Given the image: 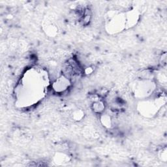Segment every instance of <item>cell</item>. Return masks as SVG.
<instances>
[{"label":"cell","instance_id":"9c48e42d","mask_svg":"<svg viewBox=\"0 0 167 167\" xmlns=\"http://www.w3.org/2000/svg\"><path fill=\"white\" fill-rule=\"evenodd\" d=\"M93 72V69H91V67H88L86 70H85V73L88 74H91Z\"/></svg>","mask_w":167,"mask_h":167},{"label":"cell","instance_id":"52a82bcc","mask_svg":"<svg viewBox=\"0 0 167 167\" xmlns=\"http://www.w3.org/2000/svg\"><path fill=\"white\" fill-rule=\"evenodd\" d=\"M101 123H103L104 126L106 127H110L112 125V121H111L110 117L108 115H104L101 118Z\"/></svg>","mask_w":167,"mask_h":167},{"label":"cell","instance_id":"5b68a950","mask_svg":"<svg viewBox=\"0 0 167 167\" xmlns=\"http://www.w3.org/2000/svg\"><path fill=\"white\" fill-rule=\"evenodd\" d=\"M104 109V104L101 101H97L93 104V109L97 113H101V112H103Z\"/></svg>","mask_w":167,"mask_h":167},{"label":"cell","instance_id":"277c9868","mask_svg":"<svg viewBox=\"0 0 167 167\" xmlns=\"http://www.w3.org/2000/svg\"><path fill=\"white\" fill-rule=\"evenodd\" d=\"M125 14L126 21L125 28H132L135 24H136L139 19V15L138 12L135 11V10H132V11L127 12Z\"/></svg>","mask_w":167,"mask_h":167},{"label":"cell","instance_id":"7a4b0ae2","mask_svg":"<svg viewBox=\"0 0 167 167\" xmlns=\"http://www.w3.org/2000/svg\"><path fill=\"white\" fill-rule=\"evenodd\" d=\"M155 84L152 81L141 80L136 84L135 87V96L140 98H144L150 96L154 90Z\"/></svg>","mask_w":167,"mask_h":167},{"label":"cell","instance_id":"ba28073f","mask_svg":"<svg viewBox=\"0 0 167 167\" xmlns=\"http://www.w3.org/2000/svg\"><path fill=\"white\" fill-rule=\"evenodd\" d=\"M84 115V114L82 111L77 110L73 113V118L77 121H80Z\"/></svg>","mask_w":167,"mask_h":167},{"label":"cell","instance_id":"3957f363","mask_svg":"<svg viewBox=\"0 0 167 167\" xmlns=\"http://www.w3.org/2000/svg\"><path fill=\"white\" fill-rule=\"evenodd\" d=\"M69 84L70 82L68 78L64 76H61L54 82L53 88L56 92H63L69 88Z\"/></svg>","mask_w":167,"mask_h":167},{"label":"cell","instance_id":"8992f818","mask_svg":"<svg viewBox=\"0 0 167 167\" xmlns=\"http://www.w3.org/2000/svg\"><path fill=\"white\" fill-rule=\"evenodd\" d=\"M45 31L47 32V34L50 35V36H54L55 34H57L58 31V28L55 27V26L53 24H50L47 26V29H46Z\"/></svg>","mask_w":167,"mask_h":167},{"label":"cell","instance_id":"6da1fadb","mask_svg":"<svg viewBox=\"0 0 167 167\" xmlns=\"http://www.w3.org/2000/svg\"><path fill=\"white\" fill-rule=\"evenodd\" d=\"M125 14L115 12L112 16H109L106 23L107 31L110 34H117L125 28Z\"/></svg>","mask_w":167,"mask_h":167}]
</instances>
